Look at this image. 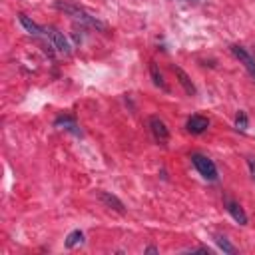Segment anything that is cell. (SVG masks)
<instances>
[{
	"label": "cell",
	"instance_id": "18",
	"mask_svg": "<svg viewBox=\"0 0 255 255\" xmlns=\"http://www.w3.org/2000/svg\"><path fill=\"white\" fill-rule=\"evenodd\" d=\"M187 2H191V0H187Z\"/></svg>",
	"mask_w": 255,
	"mask_h": 255
},
{
	"label": "cell",
	"instance_id": "9",
	"mask_svg": "<svg viewBox=\"0 0 255 255\" xmlns=\"http://www.w3.org/2000/svg\"><path fill=\"white\" fill-rule=\"evenodd\" d=\"M54 126H56V128H62V129H66V131H72L74 135H82L80 126H78L76 120L70 118V116H60V118H56V120H54Z\"/></svg>",
	"mask_w": 255,
	"mask_h": 255
},
{
	"label": "cell",
	"instance_id": "17",
	"mask_svg": "<svg viewBox=\"0 0 255 255\" xmlns=\"http://www.w3.org/2000/svg\"><path fill=\"white\" fill-rule=\"evenodd\" d=\"M145 253H157V247H147Z\"/></svg>",
	"mask_w": 255,
	"mask_h": 255
},
{
	"label": "cell",
	"instance_id": "8",
	"mask_svg": "<svg viewBox=\"0 0 255 255\" xmlns=\"http://www.w3.org/2000/svg\"><path fill=\"white\" fill-rule=\"evenodd\" d=\"M225 209L229 211V215L239 223V225H247V213L243 211V207L233 201V199H225Z\"/></svg>",
	"mask_w": 255,
	"mask_h": 255
},
{
	"label": "cell",
	"instance_id": "4",
	"mask_svg": "<svg viewBox=\"0 0 255 255\" xmlns=\"http://www.w3.org/2000/svg\"><path fill=\"white\" fill-rule=\"evenodd\" d=\"M231 54H233V56L245 66V70L255 78V58H253L243 46H239V44H233V46H231Z\"/></svg>",
	"mask_w": 255,
	"mask_h": 255
},
{
	"label": "cell",
	"instance_id": "1",
	"mask_svg": "<svg viewBox=\"0 0 255 255\" xmlns=\"http://www.w3.org/2000/svg\"><path fill=\"white\" fill-rule=\"evenodd\" d=\"M54 8L60 10V12H64L66 16H70L72 20H76V22H80V24H84V26H90V28H96V30H102V32L106 30V24H104L98 16H94L92 12H88L84 6L76 4V2L56 0V2H54Z\"/></svg>",
	"mask_w": 255,
	"mask_h": 255
},
{
	"label": "cell",
	"instance_id": "2",
	"mask_svg": "<svg viewBox=\"0 0 255 255\" xmlns=\"http://www.w3.org/2000/svg\"><path fill=\"white\" fill-rule=\"evenodd\" d=\"M189 159H191L193 167L199 171V175L203 179H207V181H215L217 179V167H215V163L207 155H203V153H191Z\"/></svg>",
	"mask_w": 255,
	"mask_h": 255
},
{
	"label": "cell",
	"instance_id": "3",
	"mask_svg": "<svg viewBox=\"0 0 255 255\" xmlns=\"http://www.w3.org/2000/svg\"><path fill=\"white\" fill-rule=\"evenodd\" d=\"M46 40L52 44V48H56V52L68 56L72 52V46L68 42V38L64 36V32L56 30V28H46Z\"/></svg>",
	"mask_w": 255,
	"mask_h": 255
},
{
	"label": "cell",
	"instance_id": "6",
	"mask_svg": "<svg viewBox=\"0 0 255 255\" xmlns=\"http://www.w3.org/2000/svg\"><path fill=\"white\" fill-rule=\"evenodd\" d=\"M18 20H20V24L24 26V30H26L28 34L38 36V38H46V28H44V26H40L38 22H34V20H32L28 14L20 12V14H18Z\"/></svg>",
	"mask_w": 255,
	"mask_h": 255
},
{
	"label": "cell",
	"instance_id": "13",
	"mask_svg": "<svg viewBox=\"0 0 255 255\" xmlns=\"http://www.w3.org/2000/svg\"><path fill=\"white\" fill-rule=\"evenodd\" d=\"M149 72H151V80H153V84H155L157 88H161V90H167V86H165V82H163V76H161V72L157 70V64L151 62Z\"/></svg>",
	"mask_w": 255,
	"mask_h": 255
},
{
	"label": "cell",
	"instance_id": "5",
	"mask_svg": "<svg viewBox=\"0 0 255 255\" xmlns=\"http://www.w3.org/2000/svg\"><path fill=\"white\" fill-rule=\"evenodd\" d=\"M149 129H151V133H153V137H155L157 143H167V139H169V129H167V126L163 124V120H159L157 116H151V118H149Z\"/></svg>",
	"mask_w": 255,
	"mask_h": 255
},
{
	"label": "cell",
	"instance_id": "11",
	"mask_svg": "<svg viewBox=\"0 0 255 255\" xmlns=\"http://www.w3.org/2000/svg\"><path fill=\"white\" fill-rule=\"evenodd\" d=\"M173 72H175V76H177V80H179V84L183 86V90H185V94H189V96H195V86H193V82L189 80V76L179 68V66H173Z\"/></svg>",
	"mask_w": 255,
	"mask_h": 255
},
{
	"label": "cell",
	"instance_id": "7",
	"mask_svg": "<svg viewBox=\"0 0 255 255\" xmlns=\"http://www.w3.org/2000/svg\"><path fill=\"white\" fill-rule=\"evenodd\" d=\"M185 128H187V131L189 133H203L207 128H209V120L207 118H203V116H199V114H195V116H191L187 122H185Z\"/></svg>",
	"mask_w": 255,
	"mask_h": 255
},
{
	"label": "cell",
	"instance_id": "12",
	"mask_svg": "<svg viewBox=\"0 0 255 255\" xmlns=\"http://www.w3.org/2000/svg\"><path fill=\"white\" fill-rule=\"evenodd\" d=\"M82 243H84V233L80 229H74V231L68 233V237H66V247L68 249H72L76 245H82Z\"/></svg>",
	"mask_w": 255,
	"mask_h": 255
},
{
	"label": "cell",
	"instance_id": "16",
	"mask_svg": "<svg viewBox=\"0 0 255 255\" xmlns=\"http://www.w3.org/2000/svg\"><path fill=\"white\" fill-rule=\"evenodd\" d=\"M247 167H249V173H251V177L255 179V157H247Z\"/></svg>",
	"mask_w": 255,
	"mask_h": 255
},
{
	"label": "cell",
	"instance_id": "14",
	"mask_svg": "<svg viewBox=\"0 0 255 255\" xmlns=\"http://www.w3.org/2000/svg\"><path fill=\"white\" fill-rule=\"evenodd\" d=\"M215 243L219 245V249H221L223 253H231V255L237 253V249H235V247L227 241V237H223V235H217V237H215Z\"/></svg>",
	"mask_w": 255,
	"mask_h": 255
},
{
	"label": "cell",
	"instance_id": "10",
	"mask_svg": "<svg viewBox=\"0 0 255 255\" xmlns=\"http://www.w3.org/2000/svg\"><path fill=\"white\" fill-rule=\"evenodd\" d=\"M100 201L106 205V207H110V209H116L118 213H124L126 211V207H124V203L116 197V195H112V193H108V191H100Z\"/></svg>",
	"mask_w": 255,
	"mask_h": 255
},
{
	"label": "cell",
	"instance_id": "15",
	"mask_svg": "<svg viewBox=\"0 0 255 255\" xmlns=\"http://www.w3.org/2000/svg\"><path fill=\"white\" fill-rule=\"evenodd\" d=\"M247 114L245 112H237V116H235V128L237 129H241V131H245L247 129Z\"/></svg>",
	"mask_w": 255,
	"mask_h": 255
}]
</instances>
